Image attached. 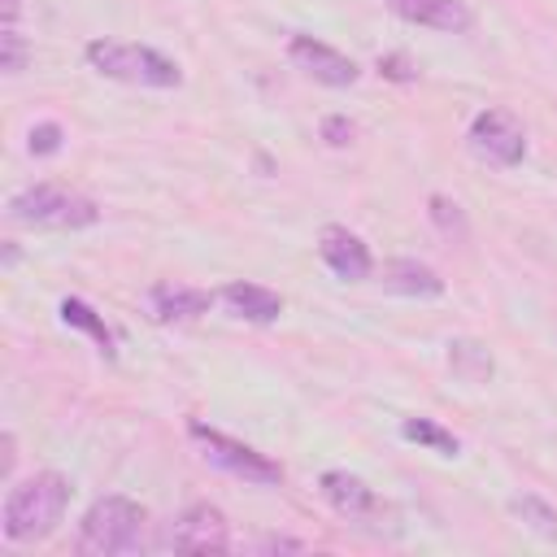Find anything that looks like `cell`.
<instances>
[{
  "label": "cell",
  "instance_id": "obj_5",
  "mask_svg": "<svg viewBox=\"0 0 557 557\" xmlns=\"http://www.w3.org/2000/svg\"><path fill=\"white\" fill-rule=\"evenodd\" d=\"M187 435L200 444V457H205L209 466H218V470H226V474H235V479H244V483H257V487H274V483H283V466H278L274 457L257 453L252 444L231 440L226 431L205 426L200 418L187 422Z\"/></svg>",
  "mask_w": 557,
  "mask_h": 557
},
{
  "label": "cell",
  "instance_id": "obj_3",
  "mask_svg": "<svg viewBox=\"0 0 557 557\" xmlns=\"http://www.w3.org/2000/svg\"><path fill=\"white\" fill-rule=\"evenodd\" d=\"M87 65L104 78H117V83H131V87H157V91H170L183 83V70L161 57L157 48L148 44H122V39H91L83 48Z\"/></svg>",
  "mask_w": 557,
  "mask_h": 557
},
{
  "label": "cell",
  "instance_id": "obj_2",
  "mask_svg": "<svg viewBox=\"0 0 557 557\" xmlns=\"http://www.w3.org/2000/svg\"><path fill=\"white\" fill-rule=\"evenodd\" d=\"M144 527H148V513H144L139 500H131V496H100V500L87 505V513L78 522L74 548L83 557L139 553L144 548Z\"/></svg>",
  "mask_w": 557,
  "mask_h": 557
},
{
  "label": "cell",
  "instance_id": "obj_8",
  "mask_svg": "<svg viewBox=\"0 0 557 557\" xmlns=\"http://www.w3.org/2000/svg\"><path fill=\"white\" fill-rule=\"evenodd\" d=\"M287 57H292L296 70H305L322 87H352L361 78V70H357L352 57H344L339 48H331V44H322L313 35H292L287 39Z\"/></svg>",
  "mask_w": 557,
  "mask_h": 557
},
{
  "label": "cell",
  "instance_id": "obj_27",
  "mask_svg": "<svg viewBox=\"0 0 557 557\" xmlns=\"http://www.w3.org/2000/svg\"><path fill=\"white\" fill-rule=\"evenodd\" d=\"M17 261V244L13 239H4V265H13Z\"/></svg>",
  "mask_w": 557,
  "mask_h": 557
},
{
  "label": "cell",
  "instance_id": "obj_15",
  "mask_svg": "<svg viewBox=\"0 0 557 557\" xmlns=\"http://www.w3.org/2000/svg\"><path fill=\"white\" fill-rule=\"evenodd\" d=\"M61 322H65V326H74V331H83V335H91V339H96V348H100L104 357H113V352H117V348H113L117 339H113L109 322H104V318H100L83 296H65V300H61Z\"/></svg>",
  "mask_w": 557,
  "mask_h": 557
},
{
  "label": "cell",
  "instance_id": "obj_17",
  "mask_svg": "<svg viewBox=\"0 0 557 557\" xmlns=\"http://www.w3.org/2000/svg\"><path fill=\"white\" fill-rule=\"evenodd\" d=\"M509 513H513L527 531H535L540 540H557V509H553L544 496H531V492L509 496Z\"/></svg>",
  "mask_w": 557,
  "mask_h": 557
},
{
  "label": "cell",
  "instance_id": "obj_7",
  "mask_svg": "<svg viewBox=\"0 0 557 557\" xmlns=\"http://www.w3.org/2000/svg\"><path fill=\"white\" fill-rule=\"evenodd\" d=\"M161 548H174V553H226L231 548V522L218 505L209 500H196L187 505L157 540Z\"/></svg>",
  "mask_w": 557,
  "mask_h": 557
},
{
  "label": "cell",
  "instance_id": "obj_1",
  "mask_svg": "<svg viewBox=\"0 0 557 557\" xmlns=\"http://www.w3.org/2000/svg\"><path fill=\"white\" fill-rule=\"evenodd\" d=\"M70 492L74 487H70V479L61 470H39V474L13 483L9 496H4V509H0L4 540L9 544H39V540H48L61 527L65 509H70Z\"/></svg>",
  "mask_w": 557,
  "mask_h": 557
},
{
  "label": "cell",
  "instance_id": "obj_11",
  "mask_svg": "<svg viewBox=\"0 0 557 557\" xmlns=\"http://www.w3.org/2000/svg\"><path fill=\"white\" fill-rule=\"evenodd\" d=\"M213 292L187 287V283H152L148 287V313L157 322H196L213 309Z\"/></svg>",
  "mask_w": 557,
  "mask_h": 557
},
{
  "label": "cell",
  "instance_id": "obj_20",
  "mask_svg": "<svg viewBox=\"0 0 557 557\" xmlns=\"http://www.w3.org/2000/svg\"><path fill=\"white\" fill-rule=\"evenodd\" d=\"M26 57H30L26 35L17 26H0V70L4 74H22L26 70Z\"/></svg>",
  "mask_w": 557,
  "mask_h": 557
},
{
  "label": "cell",
  "instance_id": "obj_24",
  "mask_svg": "<svg viewBox=\"0 0 557 557\" xmlns=\"http://www.w3.org/2000/svg\"><path fill=\"white\" fill-rule=\"evenodd\" d=\"M0 448H4V457H0V474L9 479V474H13V461H17V453H13V448H17V444H13V431L0 435Z\"/></svg>",
  "mask_w": 557,
  "mask_h": 557
},
{
  "label": "cell",
  "instance_id": "obj_23",
  "mask_svg": "<svg viewBox=\"0 0 557 557\" xmlns=\"http://www.w3.org/2000/svg\"><path fill=\"white\" fill-rule=\"evenodd\" d=\"M379 74H383V78H396V83H413V78H418V70L409 65L405 52H387V57H379Z\"/></svg>",
  "mask_w": 557,
  "mask_h": 557
},
{
  "label": "cell",
  "instance_id": "obj_25",
  "mask_svg": "<svg viewBox=\"0 0 557 557\" xmlns=\"http://www.w3.org/2000/svg\"><path fill=\"white\" fill-rule=\"evenodd\" d=\"M261 548H287V553H296V548H305L300 540H287V535H270V540H261Z\"/></svg>",
  "mask_w": 557,
  "mask_h": 557
},
{
  "label": "cell",
  "instance_id": "obj_10",
  "mask_svg": "<svg viewBox=\"0 0 557 557\" xmlns=\"http://www.w3.org/2000/svg\"><path fill=\"white\" fill-rule=\"evenodd\" d=\"M318 257H322L326 270H331L335 278H344V283H361V278H370V270H374V257H370L366 239H361L357 231H348V226H322V235H318Z\"/></svg>",
  "mask_w": 557,
  "mask_h": 557
},
{
  "label": "cell",
  "instance_id": "obj_14",
  "mask_svg": "<svg viewBox=\"0 0 557 557\" xmlns=\"http://www.w3.org/2000/svg\"><path fill=\"white\" fill-rule=\"evenodd\" d=\"M222 300H226V309L235 313V318H244V322H274L278 313H283V296L278 292H270V287H261V283H248V278H235V283H226L222 287Z\"/></svg>",
  "mask_w": 557,
  "mask_h": 557
},
{
  "label": "cell",
  "instance_id": "obj_4",
  "mask_svg": "<svg viewBox=\"0 0 557 557\" xmlns=\"http://www.w3.org/2000/svg\"><path fill=\"white\" fill-rule=\"evenodd\" d=\"M9 218L17 226H39V231H83L100 222V205L61 183H35L9 196Z\"/></svg>",
  "mask_w": 557,
  "mask_h": 557
},
{
  "label": "cell",
  "instance_id": "obj_19",
  "mask_svg": "<svg viewBox=\"0 0 557 557\" xmlns=\"http://www.w3.org/2000/svg\"><path fill=\"white\" fill-rule=\"evenodd\" d=\"M426 218H431V226H435L444 239H453V244H466V239H470V222H466V213H461V205H457L453 196L435 191V196L426 200Z\"/></svg>",
  "mask_w": 557,
  "mask_h": 557
},
{
  "label": "cell",
  "instance_id": "obj_18",
  "mask_svg": "<svg viewBox=\"0 0 557 557\" xmlns=\"http://www.w3.org/2000/svg\"><path fill=\"white\" fill-rule=\"evenodd\" d=\"M400 435H405L409 444H418V448L440 453V457H457V453H461V440H457L453 431H444L440 422H431V418H405V422H400Z\"/></svg>",
  "mask_w": 557,
  "mask_h": 557
},
{
  "label": "cell",
  "instance_id": "obj_12",
  "mask_svg": "<svg viewBox=\"0 0 557 557\" xmlns=\"http://www.w3.org/2000/svg\"><path fill=\"white\" fill-rule=\"evenodd\" d=\"M387 9L409 26H426V30H444V35H461L474 22L466 0H387Z\"/></svg>",
  "mask_w": 557,
  "mask_h": 557
},
{
  "label": "cell",
  "instance_id": "obj_26",
  "mask_svg": "<svg viewBox=\"0 0 557 557\" xmlns=\"http://www.w3.org/2000/svg\"><path fill=\"white\" fill-rule=\"evenodd\" d=\"M0 13H4V26H17V13H22V0H0Z\"/></svg>",
  "mask_w": 557,
  "mask_h": 557
},
{
  "label": "cell",
  "instance_id": "obj_13",
  "mask_svg": "<svg viewBox=\"0 0 557 557\" xmlns=\"http://www.w3.org/2000/svg\"><path fill=\"white\" fill-rule=\"evenodd\" d=\"M383 287L387 292H400V296H418V300L444 296V278L426 261H418V257H392L383 265Z\"/></svg>",
  "mask_w": 557,
  "mask_h": 557
},
{
  "label": "cell",
  "instance_id": "obj_16",
  "mask_svg": "<svg viewBox=\"0 0 557 557\" xmlns=\"http://www.w3.org/2000/svg\"><path fill=\"white\" fill-rule=\"evenodd\" d=\"M448 370L461 383H487L492 370H496V361H492V352L479 339H453L448 344Z\"/></svg>",
  "mask_w": 557,
  "mask_h": 557
},
{
  "label": "cell",
  "instance_id": "obj_9",
  "mask_svg": "<svg viewBox=\"0 0 557 557\" xmlns=\"http://www.w3.org/2000/svg\"><path fill=\"white\" fill-rule=\"evenodd\" d=\"M318 487H322L326 505H331L339 518H348V522H374V518L392 513V509L379 500V492H374V487H370L361 474H348V470H326V474L318 479Z\"/></svg>",
  "mask_w": 557,
  "mask_h": 557
},
{
  "label": "cell",
  "instance_id": "obj_6",
  "mask_svg": "<svg viewBox=\"0 0 557 557\" xmlns=\"http://www.w3.org/2000/svg\"><path fill=\"white\" fill-rule=\"evenodd\" d=\"M466 148L483 165L513 170L527 157V126L509 109H483V113H474V122L466 131Z\"/></svg>",
  "mask_w": 557,
  "mask_h": 557
},
{
  "label": "cell",
  "instance_id": "obj_22",
  "mask_svg": "<svg viewBox=\"0 0 557 557\" xmlns=\"http://www.w3.org/2000/svg\"><path fill=\"white\" fill-rule=\"evenodd\" d=\"M352 135H357V122H348L344 113L322 117V139H326L331 148H348V144H352Z\"/></svg>",
  "mask_w": 557,
  "mask_h": 557
},
{
  "label": "cell",
  "instance_id": "obj_21",
  "mask_svg": "<svg viewBox=\"0 0 557 557\" xmlns=\"http://www.w3.org/2000/svg\"><path fill=\"white\" fill-rule=\"evenodd\" d=\"M61 144H65L61 122H35L30 135H26V152L30 157H52V152H61Z\"/></svg>",
  "mask_w": 557,
  "mask_h": 557
}]
</instances>
